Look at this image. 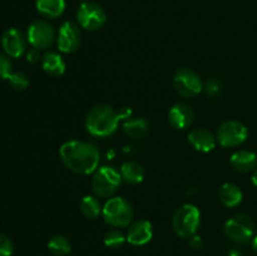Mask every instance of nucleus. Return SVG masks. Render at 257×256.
<instances>
[{
  "label": "nucleus",
  "instance_id": "nucleus-1",
  "mask_svg": "<svg viewBox=\"0 0 257 256\" xmlns=\"http://www.w3.org/2000/svg\"><path fill=\"white\" fill-rule=\"evenodd\" d=\"M59 156L68 170L83 176L94 173L100 162L97 146L84 141H67L60 146Z\"/></svg>",
  "mask_w": 257,
  "mask_h": 256
},
{
  "label": "nucleus",
  "instance_id": "nucleus-2",
  "mask_svg": "<svg viewBox=\"0 0 257 256\" xmlns=\"http://www.w3.org/2000/svg\"><path fill=\"white\" fill-rule=\"evenodd\" d=\"M119 117L108 104H97L85 117V130L93 137L105 138L117 131Z\"/></svg>",
  "mask_w": 257,
  "mask_h": 256
},
{
  "label": "nucleus",
  "instance_id": "nucleus-3",
  "mask_svg": "<svg viewBox=\"0 0 257 256\" xmlns=\"http://www.w3.org/2000/svg\"><path fill=\"white\" fill-rule=\"evenodd\" d=\"M201 225V212L197 206L185 203L180 206L173 213L172 228L176 235L183 238H190L196 235Z\"/></svg>",
  "mask_w": 257,
  "mask_h": 256
},
{
  "label": "nucleus",
  "instance_id": "nucleus-4",
  "mask_svg": "<svg viewBox=\"0 0 257 256\" xmlns=\"http://www.w3.org/2000/svg\"><path fill=\"white\" fill-rule=\"evenodd\" d=\"M102 216L109 226L122 228L127 227L132 223L135 212H133V207L130 201L119 197V196H115V197H110L104 203Z\"/></svg>",
  "mask_w": 257,
  "mask_h": 256
},
{
  "label": "nucleus",
  "instance_id": "nucleus-5",
  "mask_svg": "<svg viewBox=\"0 0 257 256\" xmlns=\"http://www.w3.org/2000/svg\"><path fill=\"white\" fill-rule=\"evenodd\" d=\"M122 183L119 171L108 166L97 168L92 178V190L99 198H110Z\"/></svg>",
  "mask_w": 257,
  "mask_h": 256
},
{
  "label": "nucleus",
  "instance_id": "nucleus-6",
  "mask_svg": "<svg viewBox=\"0 0 257 256\" xmlns=\"http://www.w3.org/2000/svg\"><path fill=\"white\" fill-rule=\"evenodd\" d=\"M223 231L232 242L246 243L255 236V223L250 216L237 213L226 221Z\"/></svg>",
  "mask_w": 257,
  "mask_h": 256
},
{
  "label": "nucleus",
  "instance_id": "nucleus-7",
  "mask_svg": "<svg viewBox=\"0 0 257 256\" xmlns=\"http://www.w3.org/2000/svg\"><path fill=\"white\" fill-rule=\"evenodd\" d=\"M247 137V127L243 123L232 119L221 123L217 130V135H216L217 142L226 148L238 147L242 143H245Z\"/></svg>",
  "mask_w": 257,
  "mask_h": 256
},
{
  "label": "nucleus",
  "instance_id": "nucleus-8",
  "mask_svg": "<svg viewBox=\"0 0 257 256\" xmlns=\"http://www.w3.org/2000/svg\"><path fill=\"white\" fill-rule=\"evenodd\" d=\"M77 22L83 29L95 32L104 27V24L107 23V14L100 5L85 2L82 3L78 8Z\"/></svg>",
  "mask_w": 257,
  "mask_h": 256
},
{
  "label": "nucleus",
  "instance_id": "nucleus-9",
  "mask_svg": "<svg viewBox=\"0 0 257 256\" xmlns=\"http://www.w3.org/2000/svg\"><path fill=\"white\" fill-rule=\"evenodd\" d=\"M173 87L181 97L192 98L202 92L203 83L200 75L195 70L188 69V68H181L175 73Z\"/></svg>",
  "mask_w": 257,
  "mask_h": 256
},
{
  "label": "nucleus",
  "instance_id": "nucleus-10",
  "mask_svg": "<svg viewBox=\"0 0 257 256\" xmlns=\"http://www.w3.org/2000/svg\"><path fill=\"white\" fill-rule=\"evenodd\" d=\"M27 39L33 48L44 50L52 47L55 40V30L53 25L45 20H35L29 25L27 32Z\"/></svg>",
  "mask_w": 257,
  "mask_h": 256
},
{
  "label": "nucleus",
  "instance_id": "nucleus-11",
  "mask_svg": "<svg viewBox=\"0 0 257 256\" xmlns=\"http://www.w3.org/2000/svg\"><path fill=\"white\" fill-rule=\"evenodd\" d=\"M80 43H82V32L79 25L73 22H65L58 32L57 44L59 52L64 54L75 52L80 47Z\"/></svg>",
  "mask_w": 257,
  "mask_h": 256
},
{
  "label": "nucleus",
  "instance_id": "nucleus-12",
  "mask_svg": "<svg viewBox=\"0 0 257 256\" xmlns=\"http://www.w3.org/2000/svg\"><path fill=\"white\" fill-rule=\"evenodd\" d=\"M2 45L5 54L10 58H20L27 49V40L17 28H9L2 37Z\"/></svg>",
  "mask_w": 257,
  "mask_h": 256
},
{
  "label": "nucleus",
  "instance_id": "nucleus-13",
  "mask_svg": "<svg viewBox=\"0 0 257 256\" xmlns=\"http://www.w3.org/2000/svg\"><path fill=\"white\" fill-rule=\"evenodd\" d=\"M127 241L133 246H143L153 237V226L147 220H137L128 226Z\"/></svg>",
  "mask_w": 257,
  "mask_h": 256
},
{
  "label": "nucleus",
  "instance_id": "nucleus-14",
  "mask_svg": "<svg viewBox=\"0 0 257 256\" xmlns=\"http://www.w3.org/2000/svg\"><path fill=\"white\" fill-rule=\"evenodd\" d=\"M195 118L192 107L187 103H177L168 112V123L175 130H186L190 127Z\"/></svg>",
  "mask_w": 257,
  "mask_h": 256
},
{
  "label": "nucleus",
  "instance_id": "nucleus-15",
  "mask_svg": "<svg viewBox=\"0 0 257 256\" xmlns=\"http://www.w3.org/2000/svg\"><path fill=\"white\" fill-rule=\"evenodd\" d=\"M188 143L196 151L202 153H208L215 150L217 145V138L213 133L206 128H195L188 133Z\"/></svg>",
  "mask_w": 257,
  "mask_h": 256
},
{
  "label": "nucleus",
  "instance_id": "nucleus-16",
  "mask_svg": "<svg viewBox=\"0 0 257 256\" xmlns=\"http://www.w3.org/2000/svg\"><path fill=\"white\" fill-rule=\"evenodd\" d=\"M232 168L237 172H252L257 168V155L251 151H236L230 158Z\"/></svg>",
  "mask_w": 257,
  "mask_h": 256
},
{
  "label": "nucleus",
  "instance_id": "nucleus-17",
  "mask_svg": "<svg viewBox=\"0 0 257 256\" xmlns=\"http://www.w3.org/2000/svg\"><path fill=\"white\" fill-rule=\"evenodd\" d=\"M42 67L43 70L48 75L59 78L65 73V67L67 65H65V62L62 55L55 52H48L42 58Z\"/></svg>",
  "mask_w": 257,
  "mask_h": 256
},
{
  "label": "nucleus",
  "instance_id": "nucleus-18",
  "mask_svg": "<svg viewBox=\"0 0 257 256\" xmlns=\"http://www.w3.org/2000/svg\"><path fill=\"white\" fill-rule=\"evenodd\" d=\"M243 193L237 185L232 182H226L218 190V198L223 206L228 208L236 207L241 203Z\"/></svg>",
  "mask_w": 257,
  "mask_h": 256
},
{
  "label": "nucleus",
  "instance_id": "nucleus-19",
  "mask_svg": "<svg viewBox=\"0 0 257 256\" xmlns=\"http://www.w3.org/2000/svg\"><path fill=\"white\" fill-rule=\"evenodd\" d=\"M122 180L130 185H138L145 178V168L136 161H127L119 168Z\"/></svg>",
  "mask_w": 257,
  "mask_h": 256
},
{
  "label": "nucleus",
  "instance_id": "nucleus-20",
  "mask_svg": "<svg viewBox=\"0 0 257 256\" xmlns=\"http://www.w3.org/2000/svg\"><path fill=\"white\" fill-rule=\"evenodd\" d=\"M37 10L45 18L55 19L62 17L65 10V0H37Z\"/></svg>",
  "mask_w": 257,
  "mask_h": 256
},
{
  "label": "nucleus",
  "instance_id": "nucleus-21",
  "mask_svg": "<svg viewBox=\"0 0 257 256\" xmlns=\"http://www.w3.org/2000/svg\"><path fill=\"white\" fill-rule=\"evenodd\" d=\"M150 123L143 117H131L123 123V131L128 137L140 138L147 133Z\"/></svg>",
  "mask_w": 257,
  "mask_h": 256
},
{
  "label": "nucleus",
  "instance_id": "nucleus-22",
  "mask_svg": "<svg viewBox=\"0 0 257 256\" xmlns=\"http://www.w3.org/2000/svg\"><path fill=\"white\" fill-rule=\"evenodd\" d=\"M79 208L83 215L88 218H97L102 213L103 207L100 206L99 200L94 196H84L79 203Z\"/></svg>",
  "mask_w": 257,
  "mask_h": 256
},
{
  "label": "nucleus",
  "instance_id": "nucleus-23",
  "mask_svg": "<svg viewBox=\"0 0 257 256\" xmlns=\"http://www.w3.org/2000/svg\"><path fill=\"white\" fill-rule=\"evenodd\" d=\"M48 250L55 256H67L72 250V246L65 236L55 235L48 241Z\"/></svg>",
  "mask_w": 257,
  "mask_h": 256
},
{
  "label": "nucleus",
  "instance_id": "nucleus-24",
  "mask_svg": "<svg viewBox=\"0 0 257 256\" xmlns=\"http://www.w3.org/2000/svg\"><path fill=\"white\" fill-rule=\"evenodd\" d=\"M125 241H127V237H125L124 233L120 230H117V228L107 231L104 237H103V242L109 248H119Z\"/></svg>",
  "mask_w": 257,
  "mask_h": 256
},
{
  "label": "nucleus",
  "instance_id": "nucleus-25",
  "mask_svg": "<svg viewBox=\"0 0 257 256\" xmlns=\"http://www.w3.org/2000/svg\"><path fill=\"white\" fill-rule=\"evenodd\" d=\"M8 82H9L10 87L18 92L25 90L29 87V78L23 72H13L8 78Z\"/></svg>",
  "mask_w": 257,
  "mask_h": 256
},
{
  "label": "nucleus",
  "instance_id": "nucleus-26",
  "mask_svg": "<svg viewBox=\"0 0 257 256\" xmlns=\"http://www.w3.org/2000/svg\"><path fill=\"white\" fill-rule=\"evenodd\" d=\"M203 90H205V93L207 94V97L215 99V98H218L222 94L223 84L218 78H210V79L203 84Z\"/></svg>",
  "mask_w": 257,
  "mask_h": 256
},
{
  "label": "nucleus",
  "instance_id": "nucleus-27",
  "mask_svg": "<svg viewBox=\"0 0 257 256\" xmlns=\"http://www.w3.org/2000/svg\"><path fill=\"white\" fill-rule=\"evenodd\" d=\"M13 73V65L7 54L0 53V80L8 79Z\"/></svg>",
  "mask_w": 257,
  "mask_h": 256
},
{
  "label": "nucleus",
  "instance_id": "nucleus-28",
  "mask_svg": "<svg viewBox=\"0 0 257 256\" xmlns=\"http://www.w3.org/2000/svg\"><path fill=\"white\" fill-rule=\"evenodd\" d=\"M14 252V243L9 236L0 233V256H12Z\"/></svg>",
  "mask_w": 257,
  "mask_h": 256
},
{
  "label": "nucleus",
  "instance_id": "nucleus-29",
  "mask_svg": "<svg viewBox=\"0 0 257 256\" xmlns=\"http://www.w3.org/2000/svg\"><path fill=\"white\" fill-rule=\"evenodd\" d=\"M190 246H191V248H193V250H201L203 246V241H202V238H201V236H198V235L191 236Z\"/></svg>",
  "mask_w": 257,
  "mask_h": 256
},
{
  "label": "nucleus",
  "instance_id": "nucleus-30",
  "mask_svg": "<svg viewBox=\"0 0 257 256\" xmlns=\"http://www.w3.org/2000/svg\"><path fill=\"white\" fill-rule=\"evenodd\" d=\"M118 117H119V119H128V118L132 117V109H131L130 107H122L119 108V110H118Z\"/></svg>",
  "mask_w": 257,
  "mask_h": 256
},
{
  "label": "nucleus",
  "instance_id": "nucleus-31",
  "mask_svg": "<svg viewBox=\"0 0 257 256\" xmlns=\"http://www.w3.org/2000/svg\"><path fill=\"white\" fill-rule=\"evenodd\" d=\"M39 50L35 49V48H33L32 50H29V53L27 54V59L29 63H35L39 60Z\"/></svg>",
  "mask_w": 257,
  "mask_h": 256
},
{
  "label": "nucleus",
  "instance_id": "nucleus-32",
  "mask_svg": "<svg viewBox=\"0 0 257 256\" xmlns=\"http://www.w3.org/2000/svg\"><path fill=\"white\" fill-rule=\"evenodd\" d=\"M251 182H252L253 186L257 187V168L255 171H252V176H251Z\"/></svg>",
  "mask_w": 257,
  "mask_h": 256
},
{
  "label": "nucleus",
  "instance_id": "nucleus-33",
  "mask_svg": "<svg viewBox=\"0 0 257 256\" xmlns=\"http://www.w3.org/2000/svg\"><path fill=\"white\" fill-rule=\"evenodd\" d=\"M251 241H252V242H251V243H252L253 251H255V252L257 253V235L253 236V238H252V240H251Z\"/></svg>",
  "mask_w": 257,
  "mask_h": 256
}]
</instances>
